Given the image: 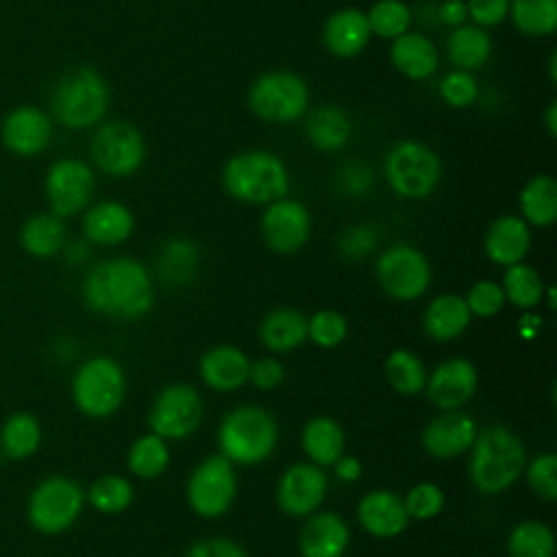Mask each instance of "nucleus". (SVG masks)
Listing matches in <instances>:
<instances>
[{"instance_id": "nucleus-56", "label": "nucleus", "mask_w": 557, "mask_h": 557, "mask_svg": "<svg viewBox=\"0 0 557 557\" xmlns=\"http://www.w3.org/2000/svg\"><path fill=\"white\" fill-rule=\"evenodd\" d=\"M544 126H546V133L550 137L557 135V102L555 100H550L546 111H544Z\"/></svg>"}, {"instance_id": "nucleus-33", "label": "nucleus", "mask_w": 557, "mask_h": 557, "mask_svg": "<svg viewBox=\"0 0 557 557\" xmlns=\"http://www.w3.org/2000/svg\"><path fill=\"white\" fill-rule=\"evenodd\" d=\"M300 444L307 459L320 468L333 466L344 453L346 435L339 422L329 416H315L305 422L300 433Z\"/></svg>"}, {"instance_id": "nucleus-58", "label": "nucleus", "mask_w": 557, "mask_h": 557, "mask_svg": "<svg viewBox=\"0 0 557 557\" xmlns=\"http://www.w3.org/2000/svg\"><path fill=\"white\" fill-rule=\"evenodd\" d=\"M0 457H2V448H0Z\"/></svg>"}, {"instance_id": "nucleus-14", "label": "nucleus", "mask_w": 557, "mask_h": 557, "mask_svg": "<svg viewBox=\"0 0 557 557\" xmlns=\"http://www.w3.org/2000/svg\"><path fill=\"white\" fill-rule=\"evenodd\" d=\"M202 422V398L187 383L165 385L152 400L148 426L163 440H185Z\"/></svg>"}, {"instance_id": "nucleus-4", "label": "nucleus", "mask_w": 557, "mask_h": 557, "mask_svg": "<svg viewBox=\"0 0 557 557\" xmlns=\"http://www.w3.org/2000/svg\"><path fill=\"white\" fill-rule=\"evenodd\" d=\"M111 87L91 65H78L59 76L50 91V113L54 122L70 131L98 126L109 111Z\"/></svg>"}, {"instance_id": "nucleus-43", "label": "nucleus", "mask_w": 557, "mask_h": 557, "mask_svg": "<svg viewBox=\"0 0 557 557\" xmlns=\"http://www.w3.org/2000/svg\"><path fill=\"white\" fill-rule=\"evenodd\" d=\"M437 96L450 109H468L479 100L481 87L474 72L453 67L440 76Z\"/></svg>"}, {"instance_id": "nucleus-34", "label": "nucleus", "mask_w": 557, "mask_h": 557, "mask_svg": "<svg viewBox=\"0 0 557 557\" xmlns=\"http://www.w3.org/2000/svg\"><path fill=\"white\" fill-rule=\"evenodd\" d=\"M22 248L37 259H50L67 244V228L63 218L52 211L30 215L20 228Z\"/></svg>"}, {"instance_id": "nucleus-22", "label": "nucleus", "mask_w": 557, "mask_h": 557, "mask_svg": "<svg viewBox=\"0 0 557 557\" xmlns=\"http://www.w3.org/2000/svg\"><path fill=\"white\" fill-rule=\"evenodd\" d=\"M357 520L372 537L392 540L407 529L409 513L400 494L392 490H370L357 503Z\"/></svg>"}, {"instance_id": "nucleus-54", "label": "nucleus", "mask_w": 557, "mask_h": 557, "mask_svg": "<svg viewBox=\"0 0 557 557\" xmlns=\"http://www.w3.org/2000/svg\"><path fill=\"white\" fill-rule=\"evenodd\" d=\"M331 468H333L335 476H337L342 483H355V481H359L361 474H363V466H361L359 457L346 455V453H342V455L337 457V461H335Z\"/></svg>"}, {"instance_id": "nucleus-7", "label": "nucleus", "mask_w": 557, "mask_h": 557, "mask_svg": "<svg viewBox=\"0 0 557 557\" xmlns=\"http://www.w3.org/2000/svg\"><path fill=\"white\" fill-rule=\"evenodd\" d=\"M250 113L265 124H292L309 111L311 91L294 70L261 72L246 91Z\"/></svg>"}, {"instance_id": "nucleus-6", "label": "nucleus", "mask_w": 557, "mask_h": 557, "mask_svg": "<svg viewBox=\"0 0 557 557\" xmlns=\"http://www.w3.org/2000/svg\"><path fill=\"white\" fill-rule=\"evenodd\" d=\"M442 157L420 139L396 141L383 159L387 187L407 200H422L435 194L442 183Z\"/></svg>"}, {"instance_id": "nucleus-19", "label": "nucleus", "mask_w": 557, "mask_h": 557, "mask_svg": "<svg viewBox=\"0 0 557 557\" xmlns=\"http://www.w3.org/2000/svg\"><path fill=\"white\" fill-rule=\"evenodd\" d=\"M476 422L463 409H446L422 429V448L435 459H453L470 450L476 437Z\"/></svg>"}, {"instance_id": "nucleus-57", "label": "nucleus", "mask_w": 557, "mask_h": 557, "mask_svg": "<svg viewBox=\"0 0 557 557\" xmlns=\"http://www.w3.org/2000/svg\"><path fill=\"white\" fill-rule=\"evenodd\" d=\"M546 72H548V78H550V83H555L557 81V52L553 50L550 52V57H548V65H546Z\"/></svg>"}, {"instance_id": "nucleus-46", "label": "nucleus", "mask_w": 557, "mask_h": 557, "mask_svg": "<svg viewBox=\"0 0 557 557\" xmlns=\"http://www.w3.org/2000/svg\"><path fill=\"white\" fill-rule=\"evenodd\" d=\"M409 520H433L442 513L446 496L444 490L431 481H420L403 496Z\"/></svg>"}, {"instance_id": "nucleus-1", "label": "nucleus", "mask_w": 557, "mask_h": 557, "mask_svg": "<svg viewBox=\"0 0 557 557\" xmlns=\"http://www.w3.org/2000/svg\"><path fill=\"white\" fill-rule=\"evenodd\" d=\"M85 305L117 320L144 318L154 307V283L144 263L113 257L96 263L83 281Z\"/></svg>"}, {"instance_id": "nucleus-10", "label": "nucleus", "mask_w": 557, "mask_h": 557, "mask_svg": "<svg viewBox=\"0 0 557 557\" xmlns=\"http://www.w3.org/2000/svg\"><path fill=\"white\" fill-rule=\"evenodd\" d=\"M83 507V487L70 476L52 474L30 492L26 516L33 529H37L39 533L59 535L78 520Z\"/></svg>"}, {"instance_id": "nucleus-48", "label": "nucleus", "mask_w": 557, "mask_h": 557, "mask_svg": "<svg viewBox=\"0 0 557 557\" xmlns=\"http://www.w3.org/2000/svg\"><path fill=\"white\" fill-rule=\"evenodd\" d=\"M463 300H466L470 313L476 318H494L507 305L500 283L487 281V278L472 283L470 289L466 292Z\"/></svg>"}, {"instance_id": "nucleus-3", "label": "nucleus", "mask_w": 557, "mask_h": 557, "mask_svg": "<svg viewBox=\"0 0 557 557\" xmlns=\"http://www.w3.org/2000/svg\"><path fill=\"white\" fill-rule=\"evenodd\" d=\"M468 453V476L472 485L487 496L509 490L527 466L522 440L503 424L479 429Z\"/></svg>"}, {"instance_id": "nucleus-25", "label": "nucleus", "mask_w": 557, "mask_h": 557, "mask_svg": "<svg viewBox=\"0 0 557 557\" xmlns=\"http://www.w3.org/2000/svg\"><path fill=\"white\" fill-rule=\"evenodd\" d=\"M135 231L133 211L120 200H100L83 213V235L89 244L120 246Z\"/></svg>"}, {"instance_id": "nucleus-35", "label": "nucleus", "mask_w": 557, "mask_h": 557, "mask_svg": "<svg viewBox=\"0 0 557 557\" xmlns=\"http://www.w3.org/2000/svg\"><path fill=\"white\" fill-rule=\"evenodd\" d=\"M500 287H503L505 300L522 311H531L544 302L546 283L540 276V272L524 261L505 268Z\"/></svg>"}, {"instance_id": "nucleus-11", "label": "nucleus", "mask_w": 557, "mask_h": 557, "mask_svg": "<svg viewBox=\"0 0 557 557\" xmlns=\"http://www.w3.org/2000/svg\"><path fill=\"white\" fill-rule=\"evenodd\" d=\"M374 274L379 287L394 300L411 302L426 294L433 270L426 255L411 244H392L376 255Z\"/></svg>"}, {"instance_id": "nucleus-23", "label": "nucleus", "mask_w": 557, "mask_h": 557, "mask_svg": "<svg viewBox=\"0 0 557 557\" xmlns=\"http://www.w3.org/2000/svg\"><path fill=\"white\" fill-rule=\"evenodd\" d=\"M389 63L407 81H429L440 70V50L426 33L409 28L389 41Z\"/></svg>"}, {"instance_id": "nucleus-27", "label": "nucleus", "mask_w": 557, "mask_h": 557, "mask_svg": "<svg viewBox=\"0 0 557 557\" xmlns=\"http://www.w3.org/2000/svg\"><path fill=\"white\" fill-rule=\"evenodd\" d=\"M305 137L320 152H339L352 139L350 115L337 104H320L305 113Z\"/></svg>"}, {"instance_id": "nucleus-20", "label": "nucleus", "mask_w": 557, "mask_h": 557, "mask_svg": "<svg viewBox=\"0 0 557 557\" xmlns=\"http://www.w3.org/2000/svg\"><path fill=\"white\" fill-rule=\"evenodd\" d=\"M372 41L366 11L342 7L326 15L322 24V46L335 59H355Z\"/></svg>"}, {"instance_id": "nucleus-41", "label": "nucleus", "mask_w": 557, "mask_h": 557, "mask_svg": "<svg viewBox=\"0 0 557 557\" xmlns=\"http://www.w3.org/2000/svg\"><path fill=\"white\" fill-rule=\"evenodd\" d=\"M372 37L396 39L413 24V9L405 0H374L366 11Z\"/></svg>"}, {"instance_id": "nucleus-39", "label": "nucleus", "mask_w": 557, "mask_h": 557, "mask_svg": "<svg viewBox=\"0 0 557 557\" xmlns=\"http://www.w3.org/2000/svg\"><path fill=\"white\" fill-rule=\"evenodd\" d=\"M39 444H41V424L35 416L26 411H17L4 420L2 433H0L2 455L20 461L30 457L39 448Z\"/></svg>"}, {"instance_id": "nucleus-12", "label": "nucleus", "mask_w": 557, "mask_h": 557, "mask_svg": "<svg viewBox=\"0 0 557 557\" xmlns=\"http://www.w3.org/2000/svg\"><path fill=\"white\" fill-rule=\"evenodd\" d=\"M185 496L191 511L200 518L224 516L237 496V472L224 455L205 457L189 474Z\"/></svg>"}, {"instance_id": "nucleus-5", "label": "nucleus", "mask_w": 557, "mask_h": 557, "mask_svg": "<svg viewBox=\"0 0 557 557\" xmlns=\"http://www.w3.org/2000/svg\"><path fill=\"white\" fill-rule=\"evenodd\" d=\"M276 444V418L261 405H237L220 420V455H224L233 466L263 463L272 457Z\"/></svg>"}, {"instance_id": "nucleus-40", "label": "nucleus", "mask_w": 557, "mask_h": 557, "mask_svg": "<svg viewBox=\"0 0 557 557\" xmlns=\"http://www.w3.org/2000/svg\"><path fill=\"white\" fill-rule=\"evenodd\" d=\"M509 557H555V535L546 522L522 520L507 535Z\"/></svg>"}, {"instance_id": "nucleus-47", "label": "nucleus", "mask_w": 557, "mask_h": 557, "mask_svg": "<svg viewBox=\"0 0 557 557\" xmlns=\"http://www.w3.org/2000/svg\"><path fill=\"white\" fill-rule=\"evenodd\" d=\"M524 479L531 487V492L542 500H557V455L555 453H542L527 461L524 466Z\"/></svg>"}, {"instance_id": "nucleus-18", "label": "nucleus", "mask_w": 557, "mask_h": 557, "mask_svg": "<svg viewBox=\"0 0 557 557\" xmlns=\"http://www.w3.org/2000/svg\"><path fill=\"white\" fill-rule=\"evenodd\" d=\"M479 372L474 363L466 357H450L437 363L424 383V392L429 400L446 411V409H461L476 392Z\"/></svg>"}, {"instance_id": "nucleus-52", "label": "nucleus", "mask_w": 557, "mask_h": 557, "mask_svg": "<svg viewBox=\"0 0 557 557\" xmlns=\"http://www.w3.org/2000/svg\"><path fill=\"white\" fill-rule=\"evenodd\" d=\"M187 557H248L244 546L231 537H202L194 542L187 550Z\"/></svg>"}, {"instance_id": "nucleus-45", "label": "nucleus", "mask_w": 557, "mask_h": 557, "mask_svg": "<svg viewBox=\"0 0 557 557\" xmlns=\"http://www.w3.org/2000/svg\"><path fill=\"white\" fill-rule=\"evenodd\" d=\"M381 244V233L370 222L350 224L337 237V250L348 261H361L372 255Z\"/></svg>"}, {"instance_id": "nucleus-28", "label": "nucleus", "mask_w": 557, "mask_h": 557, "mask_svg": "<svg viewBox=\"0 0 557 557\" xmlns=\"http://www.w3.org/2000/svg\"><path fill=\"white\" fill-rule=\"evenodd\" d=\"M470 320L472 313L463 296L440 294L426 305L422 313V329L433 342L444 344L463 335L466 329L470 326Z\"/></svg>"}, {"instance_id": "nucleus-37", "label": "nucleus", "mask_w": 557, "mask_h": 557, "mask_svg": "<svg viewBox=\"0 0 557 557\" xmlns=\"http://www.w3.org/2000/svg\"><path fill=\"white\" fill-rule=\"evenodd\" d=\"M126 466L133 476L144 481L161 476L170 466L168 440L159 437L152 431L146 435H139L126 453Z\"/></svg>"}, {"instance_id": "nucleus-36", "label": "nucleus", "mask_w": 557, "mask_h": 557, "mask_svg": "<svg viewBox=\"0 0 557 557\" xmlns=\"http://www.w3.org/2000/svg\"><path fill=\"white\" fill-rule=\"evenodd\" d=\"M507 20L524 37H550L557 30V0H509Z\"/></svg>"}, {"instance_id": "nucleus-38", "label": "nucleus", "mask_w": 557, "mask_h": 557, "mask_svg": "<svg viewBox=\"0 0 557 557\" xmlns=\"http://www.w3.org/2000/svg\"><path fill=\"white\" fill-rule=\"evenodd\" d=\"M383 374L394 392L403 396H416L424 389L429 372L413 350L396 348L385 357Z\"/></svg>"}, {"instance_id": "nucleus-8", "label": "nucleus", "mask_w": 557, "mask_h": 557, "mask_svg": "<svg viewBox=\"0 0 557 557\" xmlns=\"http://www.w3.org/2000/svg\"><path fill=\"white\" fill-rule=\"evenodd\" d=\"M126 396V374L122 366L104 355L81 363L72 379V400L87 418L113 416Z\"/></svg>"}, {"instance_id": "nucleus-42", "label": "nucleus", "mask_w": 557, "mask_h": 557, "mask_svg": "<svg viewBox=\"0 0 557 557\" xmlns=\"http://www.w3.org/2000/svg\"><path fill=\"white\" fill-rule=\"evenodd\" d=\"M133 496H135V490L131 485V481L122 474H102L98 476L87 494H85V500L100 513H107V516H115V513H122L131 503H133Z\"/></svg>"}, {"instance_id": "nucleus-13", "label": "nucleus", "mask_w": 557, "mask_h": 557, "mask_svg": "<svg viewBox=\"0 0 557 557\" xmlns=\"http://www.w3.org/2000/svg\"><path fill=\"white\" fill-rule=\"evenodd\" d=\"M96 174L94 168L76 157L57 159L44 176V196L48 207L59 218L83 213L94 198Z\"/></svg>"}, {"instance_id": "nucleus-2", "label": "nucleus", "mask_w": 557, "mask_h": 557, "mask_svg": "<svg viewBox=\"0 0 557 557\" xmlns=\"http://www.w3.org/2000/svg\"><path fill=\"white\" fill-rule=\"evenodd\" d=\"M220 183L233 200L265 207L268 202L289 194L292 176L287 163L276 152L248 148L224 161Z\"/></svg>"}, {"instance_id": "nucleus-15", "label": "nucleus", "mask_w": 557, "mask_h": 557, "mask_svg": "<svg viewBox=\"0 0 557 557\" xmlns=\"http://www.w3.org/2000/svg\"><path fill=\"white\" fill-rule=\"evenodd\" d=\"M309 209L289 196L272 200L263 207L259 218V231L265 246L276 255L298 252L311 237Z\"/></svg>"}, {"instance_id": "nucleus-50", "label": "nucleus", "mask_w": 557, "mask_h": 557, "mask_svg": "<svg viewBox=\"0 0 557 557\" xmlns=\"http://www.w3.org/2000/svg\"><path fill=\"white\" fill-rule=\"evenodd\" d=\"M468 22L490 30L500 26L509 13V0H466Z\"/></svg>"}, {"instance_id": "nucleus-29", "label": "nucleus", "mask_w": 557, "mask_h": 557, "mask_svg": "<svg viewBox=\"0 0 557 557\" xmlns=\"http://www.w3.org/2000/svg\"><path fill=\"white\" fill-rule=\"evenodd\" d=\"M492 52H494L492 35L472 22L450 28L446 37V59L457 70L476 72L487 65V61L492 59Z\"/></svg>"}, {"instance_id": "nucleus-31", "label": "nucleus", "mask_w": 557, "mask_h": 557, "mask_svg": "<svg viewBox=\"0 0 557 557\" xmlns=\"http://www.w3.org/2000/svg\"><path fill=\"white\" fill-rule=\"evenodd\" d=\"M259 339L272 352H289L307 342V315L292 307H276L259 322Z\"/></svg>"}, {"instance_id": "nucleus-30", "label": "nucleus", "mask_w": 557, "mask_h": 557, "mask_svg": "<svg viewBox=\"0 0 557 557\" xmlns=\"http://www.w3.org/2000/svg\"><path fill=\"white\" fill-rule=\"evenodd\" d=\"M157 274L172 287L189 285L200 270V248L194 239L176 235L170 237L157 255Z\"/></svg>"}, {"instance_id": "nucleus-17", "label": "nucleus", "mask_w": 557, "mask_h": 557, "mask_svg": "<svg viewBox=\"0 0 557 557\" xmlns=\"http://www.w3.org/2000/svg\"><path fill=\"white\" fill-rule=\"evenodd\" d=\"M50 139L52 120L35 104H20L2 117L0 141L11 154L37 157L50 146Z\"/></svg>"}, {"instance_id": "nucleus-51", "label": "nucleus", "mask_w": 557, "mask_h": 557, "mask_svg": "<svg viewBox=\"0 0 557 557\" xmlns=\"http://www.w3.org/2000/svg\"><path fill=\"white\" fill-rule=\"evenodd\" d=\"M285 379V368L278 359L274 357H259L255 361H250V370H248V381L257 387V389H274L283 383Z\"/></svg>"}, {"instance_id": "nucleus-53", "label": "nucleus", "mask_w": 557, "mask_h": 557, "mask_svg": "<svg viewBox=\"0 0 557 557\" xmlns=\"http://www.w3.org/2000/svg\"><path fill=\"white\" fill-rule=\"evenodd\" d=\"M437 24L446 28H457L468 22V4L466 0H442L435 4Z\"/></svg>"}, {"instance_id": "nucleus-24", "label": "nucleus", "mask_w": 557, "mask_h": 557, "mask_svg": "<svg viewBox=\"0 0 557 557\" xmlns=\"http://www.w3.org/2000/svg\"><path fill=\"white\" fill-rule=\"evenodd\" d=\"M350 544V529L337 511H313L298 535L302 557H344Z\"/></svg>"}, {"instance_id": "nucleus-9", "label": "nucleus", "mask_w": 557, "mask_h": 557, "mask_svg": "<svg viewBox=\"0 0 557 557\" xmlns=\"http://www.w3.org/2000/svg\"><path fill=\"white\" fill-rule=\"evenodd\" d=\"M89 139L91 163L111 178L137 174L146 161L144 133L128 120H102Z\"/></svg>"}, {"instance_id": "nucleus-55", "label": "nucleus", "mask_w": 557, "mask_h": 557, "mask_svg": "<svg viewBox=\"0 0 557 557\" xmlns=\"http://www.w3.org/2000/svg\"><path fill=\"white\" fill-rule=\"evenodd\" d=\"M63 252L70 263H83L89 257V246L87 242H72L63 246Z\"/></svg>"}, {"instance_id": "nucleus-26", "label": "nucleus", "mask_w": 557, "mask_h": 557, "mask_svg": "<svg viewBox=\"0 0 557 557\" xmlns=\"http://www.w3.org/2000/svg\"><path fill=\"white\" fill-rule=\"evenodd\" d=\"M250 359L248 355L231 344H218L209 348L198 363L200 379L215 392H235L248 383Z\"/></svg>"}, {"instance_id": "nucleus-21", "label": "nucleus", "mask_w": 557, "mask_h": 557, "mask_svg": "<svg viewBox=\"0 0 557 557\" xmlns=\"http://www.w3.org/2000/svg\"><path fill=\"white\" fill-rule=\"evenodd\" d=\"M531 242V226L518 213H503L487 224L483 250L492 263L507 268L527 259Z\"/></svg>"}, {"instance_id": "nucleus-32", "label": "nucleus", "mask_w": 557, "mask_h": 557, "mask_svg": "<svg viewBox=\"0 0 557 557\" xmlns=\"http://www.w3.org/2000/svg\"><path fill=\"white\" fill-rule=\"evenodd\" d=\"M518 215L535 228L557 220V181L550 174H533L518 194Z\"/></svg>"}, {"instance_id": "nucleus-44", "label": "nucleus", "mask_w": 557, "mask_h": 557, "mask_svg": "<svg viewBox=\"0 0 557 557\" xmlns=\"http://www.w3.org/2000/svg\"><path fill=\"white\" fill-rule=\"evenodd\" d=\"M348 335V320L335 309H320L307 318V339L320 348H335Z\"/></svg>"}, {"instance_id": "nucleus-16", "label": "nucleus", "mask_w": 557, "mask_h": 557, "mask_svg": "<svg viewBox=\"0 0 557 557\" xmlns=\"http://www.w3.org/2000/svg\"><path fill=\"white\" fill-rule=\"evenodd\" d=\"M329 490L324 468L311 461H298L283 470L276 483V503L292 518H307L320 509Z\"/></svg>"}, {"instance_id": "nucleus-49", "label": "nucleus", "mask_w": 557, "mask_h": 557, "mask_svg": "<svg viewBox=\"0 0 557 557\" xmlns=\"http://www.w3.org/2000/svg\"><path fill=\"white\" fill-rule=\"evenodd\" d=\"M374 170L363 161H348L337 170L335 185L348 198H363L374 189Z\"/></svg>"}]
</instances>
